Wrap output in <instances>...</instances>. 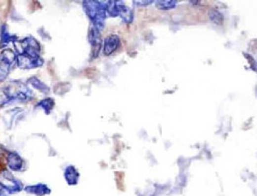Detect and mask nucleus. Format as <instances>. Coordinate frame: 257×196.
<instances>
[{
	"label": "nucleus",
	"mask_w": 257,
	"mask_h": 196,
	"mask_svg": "<svg viewBox=\"0 0 257 196\" xmlns=\"http://www.w3.org/2000/svg\"><path fill=\"white\" fill-rule=\"evenodd\" d=\"M33 92L22 82H13L0 91V106L12 101H28L33 98Z\"/></svg>",
	"instance_id": "obj_1"
},
{
	"label": "nucleus",
	"mask_w": 257,
	"mask_h": 196,
	"mask_svg": "<svg viewBox=\"0 0 257 196\" xmlns=\"http://www.w3.org/2000/svg\"><path fill=\"white\" fill-rule=\"evenodd\" d=\"M0 187L5 190L8 194H18L24 191L21 181L16 179L13 173L6 168L0 171Z\"/></svg>",
	"instance_id": "obj_2"
},
{
	"label": "nucleus",
	"mask_w": 257,
	"mask_h": 196,
	"mask_svg": "<svg viewBox=\"0 0 257 196\" xmlns=\"http://www.w3.org/2000/svg\"><path fill=\"white\" fill-rule=\"evenodd\" d=\"M15 64H16V53L11 49H4L0 53V82L5 80Z\"/></svg>",
	"instance_id": "obj_3"
},
{
	"label": "nucleus",
	"mask_w": 257,
	"mask_h": 196,
	"mask_svg": "<svg viewBox=\"0 0 257 196\" xmlns=\"http://www.w3.org/2000/svg\"><path fill=\"white\" fill-rule=\"evenodd\" d=\"M16 49V54H31L39 55L41 51L40 44L33 37H27L22 40H16L13 43Z\"/></svg>",
	"instance_id": "obj_4"
},
{
	"label": "nucleus",
	"mask_w": 257,
	"mask_h": 196,
	"mask_svg": "<svg viewBox=\"0 0 257 196\" xmlns=\"http://www.w3.org/2000/svg\"><path fill=\"white\" fill-rule=\"evenodd\" d=\"M43 61L39 55L22 53L16 55V65L22 69H32L43 65Z\"/></svg>",
	"instance_id": "obj_5"
},
{
	"label": "nucleus",
	"mask_w": 257,
	"mask_h": 196,
	"mask_svg": "<svg viewBox=\"0 0 257 196\" xmlns=\"http://www.w3.org/2000/svg\"><path fill=\"white\" fill-rule=\"evenodd\" d=\"M6 163L10 171L22 172L25 168V160L16 152H7L6 155Z\"/></svg>",
	"instance_id": "obj_6"
},
{
	"label": "nucleus",
	"mask_w": 257,
	"mask_h": 196,
	"mask_svg": "<svg viewBox=\"0 0 257 196\" xmlns=\"http://www.w3.org/2000/svg\"><path fill=\"white\" fill-rule=\"evenodd\" d=\"M24 191L30 195L35 196H45L49 195L52 192L47 185L38 183L36 185H28L24 188Z\"/></svg>",
	"instance_id": "obj_7"
},
{
	"label": "nucleus",
	"mask_w": 257,
	"mask_h": 196,
	"mask_svg": "<svg viewBox=\"0 0 257 196\" xmlns=\"http://www.w3.org/2000/svg\"><path fill=\"white\" fill-rule=\"evenodd\" d=\"M80 176L81 175H80L78 169L75 166L72 165V164L67 166L64 169V179H65L67 185H70V186H75V185H78V182H79Z\"/></svg>",
	"instance_id": "obj_8"
},
{
	"label": "nucleus",
	"mask_w": 257,
	"mask_h": 196,
	"mask_svg": "<svg viewBox=\"0 0 257 196\" xmlns=\"http://www.w3.org/2000/svg\"><path fill=\"white\" fill-rule=\"evenodd\" d=\"M17 40V37L16 35H10L7 31V26L3 25L1 29V40H0V44L1 46H7L10 42H16Z\"/></svg>",
	"instance_id": "obj_9"
},
{
	"label": "nucleus",
	"mask_w": 257,
	"mask_h": 196,
	"mask_svg": "<svg viewBox=\"0 0 257 196\" xmlns=\"http://www.w3.org/2000/svg\"><path fill=\"white\" fill-rule=\"evenodd\" d=\"M54 105H55V102L52 98H48L46 99L42 100V101L38 104V107H42L44 110L45 113L46 114H49L51 110L53 108Z\"/></svg>",
	"instance_id": "obj_10"
},
{
	"label": "nucleus",
	"mask_w": 257,
	"mask_h": 196,
	"mask_svg": "<svg viewBox=\"0 0 257 196\" xmlns=\"http://www.w3.org/2000/svg\"><path fill=\"white\" fill-rule=\"evenodd\" d=\"M28 82H29V83L31 84L34 88H37V89L39 90V91H42V92L47 93L48 91H49L48 87L46 86L44 84L42 83L37 77H31V78L28 79Z\"/></svg>",
	"instance_id": "obj_11"
},
{
	"label": "nucleus",
	"mask_w": 257,
	"mask_h": 196,
	"mask_svg": "<svg viewBox=\"0 0 257 196\" xmlns=\"http://www.w3.org/2000/svg\"><path fill=\"white\" fill-rule=\"evenodd\" d=\"M117 43H118V40H117V37H110V38H108L106 41L105 52L108 54L111 53L115 49Z\"/></svg>",
	"instance_id": "obj_12"
},
{
	"label": "nucleus",
	"mask_w": 257,
	"mask_h": 196,
	"mask_svg": "<svg viewBox=\"0 0 257 196\" xmlns=\"http://www.w3.org/2000/svg\"><path fill=\"white\" fill-rule=\"evenodd\" d=\"M9 194L5 190L0 187V196H8Z\"/></svg>",
	"instance_id": "obj_13"
}]
</instances>
